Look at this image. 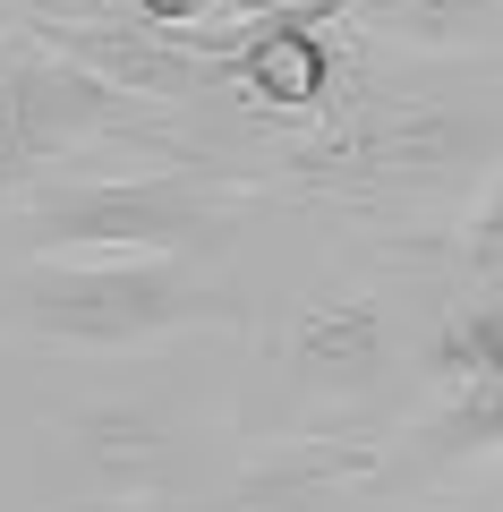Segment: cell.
Listing matches in <instances>:
<instances>
[{"instance_id":"cell-3","label":"cell","mask_w":503,"mask_h":512,"mask_svg":"<svg viewBox=\"0 0 503 512\" xmlns=\"http://www.w3.org/2000/svg\"><path fill=\"white\" fill-rule=\"evenodd\" d=\"M26 316L43 333H77V342H137V333H162V325H197L214 308L162 256H94V265H69V274H35Z\"/></svg>"},{"instance_id":"cell-4","label":"cell","mask_w":503,"mask_h":512,"mask_svg":"<svg viewBox=\"0 0 503 512\" xmlns=\"http://www.w3.org/2000/svg\"><path fill=\"white\" fill-rule=\"evenodd\" d=\"M384 478V444L376 436H299L290 453H273L265 470L239 478V512H290V504H324L342 487Z\"/></svg>"},{"instance_id":"cell-8","label":"cell","mask_w":503,"mask_h":512,"mask_svg":"<svg viewBox=\"0 0 503 512\" xmlns=\"http://www.w3.org/2000/svg\"><path fill=\"white\" fill-rule=\"evenodd\" d=\"M461 248H469V265H478V274H503V180L478 197V214H469V239H461Z\"/></svg>"},{"instance_id":"cell-9","label":"cell","mask_w":503,"mask_h":512,"mask_svg":"<svg viewBox=\"0 0 503 512\" xmlns=\"http://www.w3.org/2000/svg\"><path fill=\"white\" fill-rule=\"evenodd\" d=\"M137 9H145L154 26H188L197 9H214V0H137Z\"/></svg>"},{"instance_id":"cell-7","label":"cell","mask_w":503,"mask_h":512,"mask_svg":"<svg viewBox=\"0 0 503 512\" xmlns=\"http://www.w3.org/2000/svg\"><path fill=\"white\" fill-rule=\"evenodd\" d=\"M239 69H248V94L299 111V103L324 94V43H316V26H299L290 9H273L265 35H248V60H239Z\"/></svg>"},{"instance_id":"cell-6","label":"cell","mask_w":503,"mask_h":512,"mask_svg":"<svg viewBox=\"0 0 503 512\" xmlns=\"http://www.w3.org/2000/svg\"><path fill=\"white\" fill-rule=\"evenodd\" d=\"M282 350H290V367L359 376V367H376V350H384V316H376V299H359V291L299 299V316L282 325Z\"/></svg>"},{"instance_id":"cell-5","label":"cell","mask_w":503,"mask_h":512,"mask_svg":"<svg viewBox=\"0 0 503 512\" xmlns=\"http://www.w3.org/2000/svg\"><path fill=\"white\" fill-rule=\"evenodd\" d=\"M444 384H452V410H444V436L452 444H503V308L452 316L444 325Z\"/></svg>"},{"instance_id":"cell-2","label":"cell","mask_w":503,"mask_h":512,"mask_svg":"<svg viewBox=\"0 0 503 512\" xmlns=\"http://www.w3.org/2000/svg\"><path fill=\"white\" fill-rule=\"evenodd\" d=\"M461 146V120L427 103H376L359 120H333L316 146L273 154L290 188H324V197H384V188H427L444 154Z\"/></svg>"},{"instance_id":"cell-1","label":"cell","mask_w":503,"mask_h":512,"mask_svg":"<svg viewBox=\"0 0 503 512\" xmlns=\"http://www.w3.org/2000/svg\"><path fill=\"white\" fill-rule=\"evenodd\" d=\"M231 197V180L214 171H154V180H94L69 197L35 205L43 248H94V256H137V248H180L188 231L214 222V205Z\"/></svg>"}]
</instances>
